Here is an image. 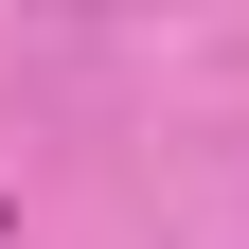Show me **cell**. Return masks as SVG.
<instances>
[{
  "label": "cell",
  "mask_w": 249,
  "mask_h": 249,
  "mask_svg": "<svg viewBox=\"0 0 249 249\" xmlns=\"http://www.w3.org/2000/svg\"><path fill=\"white\" fill-rule=\"evenodd\" d=\"M0 231H18V213H0Z\"/></svg>",
  "instance_id": "1"
}]
</instances>
